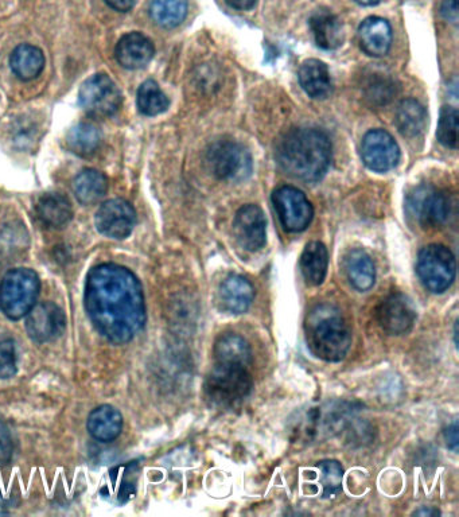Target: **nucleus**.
I'll list each match as a JSON object with an SVG mask.
<instances>
[{
  "instance_id": "nucleus-5",
  "label": "nucleus",
  "mask_w": 459,
  "mask_h": 517,
  "mask_svg": "<svg viewBox=\"0 0 459 517\" xmlns=\"http://www.w3.org/2000/svg\"><path fill=\"white\" fill-rule=\"evenodd\" d=\"M40 289V278L30 268L7 272L0 283V310L10 320H21L37 303Z\"/></svg>"
},
{
  "instance_id": "nucleus-18",
  "label": "nucleus",
  "mask_w": 459,
  "mask_h": 517,
  "mask_svg": "<svg viewBox=\"0 0 459 517\" xmlns=\"http://www.w3.org/2000/svg\"><path fill=\"white\" fill-rule=\"evenodd\" d=\"M360 48L371 57H383L390 52L392 29L390 23L379 17H369L359 27Z\"/></svg>"
},
{
  "instance_id": "nucleus-24",
  "label": "nucleus",
  "mask_w": 459,
  "mask_h": 517,
  "mask_svg": "<svg viewBox=\"0 0 459 517\" xmlns=\"http://www.w3.org/2000/svg\"><path fill=\"white\" fill-rule=\"evenodd\" d=\"M346 277L359 291L371 290L376 282V268L371 256L364 250H352L345 256Z\"/></svg>"
},
{
  "instance_id": "nucleus-4",
  "label": "nucleus",
  "mask_w": 459,
  "mask_h": 517,
  "mask_svg": "<svg viewBox=\"0 0 459 517\" xmlns=\"http://www.w3.org/2000/svg\"><path fill=\"white\" fill-rule=\"evenodd\" d=\"M248 368L215 363L205 380V395L209 403L219 408H233L247 399L254 387Z\"/></svg>"
},
{
  "instance_id": "nucleus-29",
  "label": "nucleus",
  "mask_w": 459,
  "mask_h": 517,
  "mask_svg": "<svg viewBox=\"0 0 459 517\" xmlns=\"http://www.w3.org/2000/svg\"><path fill=\"white\" fill-rule=\"evenodd\" d=\"M101 142L100 131L88 123H80L70 128L66 135V147L73 154L87 158L96 153Z\"/></svg>"
},
{
  "instance_id": "nucleus-15",
  "label": "nucleus",
  "mask_w": 459,
  "mask_h": 517,
  "mask_svg": "<svg viewBox=\"0 0 459 517\" xmlns=\"http://www.w3.org/2000/svg\"><path fill=\"white\" fill-rule=\"evenodd\" d=\"M233 233L244 250L255 252L264 247L267 240L266 216L258 205L241 206L235 216Z\"/></svg>"
},
{
  "instance_id": "nucleus-20",
  "label": "nucleus",
  "mask_w": 459,
  "mask_h": 517,
  "mask_svg": "<svg viewBox=\"0 0 459 517\" xmlns=\"http://www.w3.org/2000/svg\"><path fill=\"white\" fill-rule=\"evenodd\" d=\"M315 44L324 50L340 48L344 42V31L340 19L329 10H318L309 19Z\"/></svg>"
},
{
  "instance_id": "nucleus-10",
  "label": "nucleus",
  "mask_w": 459,
  "mask_h": 517,
  "mask_svg": "<svg viewBox=\"0 0 459 517\" xmlns=\"http://www.w3.org/2000/svg\"><path fill=\"white\" fill-rule=\"evenodd\" d=\"M272 202L280 223L287 232H303L309 228L314 217V208L306 194L294 186H280L272 194Z\"/></svg>"
},
{
  "instance_id": "nucleus-33",
  "label": "nucleus",
  "mask_w": 459,
  "mask_h": 517,
  "mask_svg": "<svg viewBox=\"0 0 459 517\" xmlns=\"http://www.w3.org/2000/svg\"><path fill=\"white\" fill-rule=\"evenodd\" d=\"M320 469V482L324 488V497L336 496L341 492L342 478H344V469L340 462L337 461H322L318 464Z\"/></svg>"
},
{
  "instance_id": "nucleus-34",
  "label": "nucleus",
  "mask_w": 459,
  "mask_h": 517,
  "mask_svg": "<svg viewBox=\"0 0 459 517\" xmlns=\"http://www.w3.org/2000/svg\"><path fill=\"white\" fill-rule=\"evenodd\" d=\"M17 373V353L14 342L0 340V379H10Z\"/></svg>"
},
{
  "instance_id": "nucleus-40",
  "label": "nucleus",
  "mask_w": 459,
  "mask_h": 517,
  "mask_svg": "<svg viewBox=\"0 0 459 517\" xmlns=\"http://www.w3.org/2000/svg\"><path fill=\"white\" fill-rule=\"evenodd\" d=\"M232 9L245 11L251 10L256 5V0H225Z\"/></svg>"
},
{
  "instance_id": "nucleus-12",
  "label": "nucleus",
  "mask_w": 459,
  "mask_h": 517,
  "mask_svg": "<svg viewBox=\"0 0 459 517\" xmlns=\"http://www.w3.org/2000/svg\"><path fill=\"white\" fill-rule=\"evenodd\" d=\"M95 223L101 235L116 240L126 239L136 225L134 206L122 198L104 202L96 213Z\"/></svg>"
},
{
  "instance_id": "nucleus-11",
  "label": "nucleus",
  "mask_w": 459,
  "mask_h": 517,
  "mask_svg": "<svg viewBox=\"0 0 459 517\" xmlns=\"http://www.w3.org/2000/svg\"><path fill=\"white\" fill-rule=\"evenodd\" d=\"M361 158L369 170L387 173L398 165L400 149L387 131L372 130L365 134L361 142Z\"/></svg>"
},
{
  "instance_id": "nucleus-37",
  "label": "nucleus",
  "mask_w": 459,
  "mask_h": 517,
  "mask_svg": "<svg viewBox=\"0 0 459 517\" xmlns=\"http://www.w3.org/2000/svg\"><path fill=\"white\" fill-rule=\"evenodd\" d=\"M441 13L446 21L457 23L458 21V0H445Z\"/></svg>"
},
{
  "instance_id": "nucleus-19",
  "label": "nucleus",
  "mask_w": 459,
  "mask_h": 517,
  "mask_svg": "<svg viewBox=\"0 0 459 517\" xmlns=\"http://www.w3.org/2000/svg\"><path fill=\"white\" fill-rule=\"evenodd\" d=\"M298 79L303 91L313 99L324 100L332 95V77L325 62L314 58L303 62L299 68Z\"/></svg>"
},
{
  "instance_id": "nucleus-26",
  "label": "nucleus",
  "mask_w": 459,
  "mask_h": 517,
  "mask_svg": "<svg viewBox=\"0 0 459 517\" xmlns=\"http://www.w3.org/2000/svg\"><path fill=\"white\" fill-rule=\"evenodd\" d=\"M213 355H215V363L250 367L252 361L250 344L236 333H225L217 338Z\"/></svg>"
},
{
  "instance_id": "nucleus-38",
  "label": "nucleus",
  "mask_w": 459,
  "mask_h": 517,
  "mask_svg": "<svg viewBox=\"0 0 459 517\" xmlns=\"http://www.w3.org/2000/svg\"><path fill=\"white\" fill-rule=\"evenodd\" d=\"M445 439L447 442V446L450 447L451 450L457 452L458 450V422H454L453 425H450L445 430Z\"/></svg>"
},
{
  "instance_id": "nucleus-1",
  "label": "nucleus",
  "mask_w": 459,
  "mask_h": 517,
  "mask_svg": "<svg viewBox=\"0 0 459 517\" xmlns=\"http://www.w3.org/2000/svg\"><path fill=\"white\" fill-rule=\"evenodd\" d=\"M85 309L101 336L126 344L146 324V303L139 279L128 268L104 263L89 271Z\"/></svg>"
},
{
  "instance_id": "nucleus-16",
  "label": "nucleus",
  "mask_w": 459,
  "mask_h": 517,
  "mask_svg": "<svg viewBox=\"0 0 459 517\" xmlns=\"http://www.w3.org/2000/svg\"><path fill=\"white\" fill-rule=\"evenodd\" d=\"M154 54L153 42L138 31L120 38L115 48L116 61L128 71L145 68L153 60Z\"/></svg>"
},
{
  "instance_id": "nucleus-31",
  "label": "nucleus",
  "mask_w": 459,
  "mask_h": 517,
  "mask_svg": "<svg viewBox=\"0 0 459 517\" xmlns=\"http://www.w3.org/2000/svg\"><path fill=\"white\" fill-rule=\"evenodd\" d=\"M136 103H138L140 114L146 116L161 115L170 106L169 97L163 93L154 80H147L140 85Z\"/></svg>"
},
{
  "instance_id": "nucleus-7",
  "label": "nucleus",
  "mask_w": 459,
  "mask_h": 517,
  "mask_svg": "<svg viewBox=\"0 0 459 517\" xmlns=\"http://www.w3.org/2000/svg\"><path fill=\"white\" fill-rule=\"evenodd\" d=\"M416 272L427 290L442 294L453 285L457 262L450 248L442 244H430L419 252Z\"/></svg>"
},
{
  "instance_id": "nucleus-23",
  "label": "nucleus",
  "mask_w": 459,
  "mask_h": 517,
  "mask_svg": "<svg viewBox=\"0 0 459 517\" xmlns=\"http://www.w3.org/2000/svg\"><path fill=\"white\" fill-rule=\"evenodd\" d=\"M301 271L309 286H320L328 274L329 254L321 241H311L302 252Z\"/></svg>"
},
{
  "instance_id": "nucleus-32",
  "label": "nucleus",
  "mask_w": 459,
  "mask_h": 517,
  "mask_svg": "<svg viewBox=\"0 0 459 517\" xmlns=\"http://www.w3.org/2000/svg\"><path fill=\"white\" fill-rule=\"evenodd\" d=\"M458 111L453 107H443L438 123V141L449 149H457L458 146Z\"/></svg>"
},
{
  "instance_id": "nucleus-35",
  "label": "nucleus",
  "mask_w": 459,
  "mask_h": 517,
  "mask_svg": "<svg viewBox=\"0 0 459 517\" xmlns=\"http://www.w3.org/2000/svg\"><path fill=\"white\" fill-rule=\"evenodd\" d=\"M392 95H394V89L388 81L376 80L368 84L367 97L373 103L385 104L391 100Z\"/></svg>"
},
{
  "instance_id": "nucleus-13",
  "label": "nucleus",
  "mask_w": 459,
  "mask_h": 517,
  "mask_svg": "<svg viewBox=\"0 0 459 517\" xmlns=\"http://www.w3.org/2000/svg\"><path fill=\"white\" fill-rule=\"evenodd\" d=\"M377 322L390 336L410 332L416 321V309L411 299L402 293L388 295L376 310Z\"/></svg>"
},
{
  "instance_id": "nucleus-3",
  "label": "nucleus",
  "mask_w": 459,
  "mask_h": 517,
  "mask_svg": "<svg viewBox=\"0 0 459 517\" xmlns=\"http://www.w3.org/2000/svg\"><path fill=\"white\" fill-rule=\"evenodd\" d=\"M306 341L318 359L338 363L348 355L352 334L337 307L322 303L307 314Z\"/></svg>"
},
{
  "instance_id": "nucleus-42",
  "label": "nucleus",
  "mask_w": 459,
  "mask_h": 517,
  "mask_svg": "<svg viewBox=\"0 0 459 517\" xmlns=\"http://www.w3.org/2000/svg\"><path fill=\"white\" fill-rule=\"evenodd\" d=\"M9 509L10 501L5 495H3L2 491H0V515H6V513H9Z\"/></svg>"
},
{
  "instance_id": "nucleus-30",
  "label": "nucleus",
  "mask_w": 459,
  "mask_h": 517,
  "mask_svg": "<svg viewBox=\"0 0 459 517\" xmlns=\"http://www.w3.org/2000/svg\"><path fill=\"white\" fill-rule=\"evenodd\" d=\"M150 15L158 26L174 29L188 15V0H153Z\"/></svg>"
},
{
  "instance_id": "nucleus-39",
  "label": "nucleus",
  "mask_w": 459,
  "mask_h": 517,
  "mask_svg": "<svg viewBox=\"0 0 459 517\" xmlns=\"http://www.w3.org/2000/svg\"><path fill=\"white\" fill-rule=\"evenodd\" d=\"M136 2H138V0H105V3H107L111 9L119 11V13H127V11L134 9Z\"/></svg>"
},
{
  "instance_id": "nucleus-9",
  "label": "nucleus",
  "mask_w": 459,
  "mask_h": 517,
  "mask_svg": "<svg viewBox=\"0 0 459 517\" xmlns=\"http://www.w3.org/2000/svg\"><path fill=\"white\" fill-rule=\"evenodd\" d=\"M80 106L93 118H110L122 106V92L110 76L99 73L89 77L79 92Z\"/></svg>"
},
{
  "instance_id": "nucleus-28",
  "label": "nucleus",
  "mask_w": 459,
  "mask_h": 517,
  "mask_svg": "<svg viewBox=\"0 0 459 517\" xmlns=\"http://www.w3.org/2000/svg\"><path fill=\"white\" fill-rule=\"evenodd\" d=\"M396 126L400 134L407 138H415L423 134L427 126L426 108L418 100H404L396 112Z\"/></svg>"
},
{
  "instance_id": "nucleus-21",
  "label": "nucleus",
  "mask_w": 459,
  "mask_h": 517,
  "mask_svg": "<svg viewBox=\"0 0 459 517\" xmlns=\"http://www.w3.org/2000/svg\"><path fill=\"white\" fill-rule=\"evenodd\" d=\"M89 434L96 441L112 442L123 429L122 414L112 406H100L91 412L87 423Z\"/></svg>"
},
{
  "instance_id": "nucleus-17",
  "label": "nucleus",
  "mask_w": 459,
  "mask_h": 517,
  "mask_svg": "<svg viewBox=\"0 0 459 517\" xmlns=\"http://www.w3.org/2000/svg\"><path fill=\"white\" fill-rule=\"evenodd\" d=\"M254 298V286L241 275H229L220 285V305L229 314L247 312L254 302Z\"/></svg>"
},
{
  "instance_id": "nucleus-36",
  "label": "nucleus",
  "mask_w": 459,
  "mask_h": 517,
  "mask_svg": "<svg viewBox=\"0 0 459 517\" xmlns=\"http://www.w3.org/2000/svg\"><path fill=\"white\" fill-rule=\"evenodd\" d=\"M13 438L5 423L0 421V466L9 464L13 457Z\"/></svg>"
},
{
  "instance_id": "nucleus-22",
  "label": "nucleus",
  "mask_w": 459,
  "mask_h": 517,
  "mask_svg": "<svg viewBox=\"0 0 459 517\" xmlns=\"http://www.w3.org/2000/svg\"><path fill=\"white\" fill-rule=\"evenodd\" d=\"M35 212L42 224L54 229L64 228L73 216L72 205L60 193L44 194L38 200Z\"/></svg>"
},
{
  "instance_id": "nucleus-14",
  "label": "nucleus",
  "mask_w": 459,
  "mask_h": 517,
  "mask_svg": "<svg viewBox=\"0 0 459 517\" xmlns=\"http://www.w3.org/2000/svg\"><path fill=\"white\" fill-rule=\"evenodd\" d=\"M26 317L27 333L40 344L56 340L65 332L66 317L56 303H35Z\"/></svg>"
},
{
  "instance_id": "nucleus-8",
  "label": "nucleus",
  "mask_w": 459,
  "mask_h": 517,
  "mask_svg": "<svg viewBox=\"0 0 459 517\" xmlns=\"http://www.w3.org/2000/svg\"><path fill=\"white\" fill-rule=\"evenodd\" d=\"M406 211L423 229L437 228L449 217L450 201L441 190L420 185L408 194Z\"/></svg>"
},
{
  "instance_id": "nucleus-27",
  "label": "nucleus",
  "mask_w": 459,
  "mask_h": 517,
  "mask_svg": "<svg viewBox=\"0 0 459 517\" xmlns=\"http://www.w3.org/2000/svg\"><path fill=\"white\" fill-rule=\"evenodd\" d=\"M108 178L95 169H85L73 180V193L83 205H95L103 200L108 192Z\"/></svg>"
},
{
  "instance_id": "nucleus-2",
  "label": "nucleus",
  "mask_w": 459,
  "mask_h": 517,
  "mask_svg": "<svg viewBox=\"0 0 459 517\" xmlns=\"http://www.w3.org/2000/svg\"><path fill=\"white\" fill-rule=\"evenodd\" d=\"M283 171L295 180L320 181L332 162V142L318 128H297L283 136L276 149Z\"/></svg>"
},
{
  "instance_id": "nucleus-25",
  "label": "nucleus",
  "mask_w": 459,
  "mask_h": 517,
  "mask_svg": "<svg viewBox=\"0 0 459 517\" xmlns=\"http://www.w3.org/2000/svg\"><path fill=\"white\" fill-rule=\"evenodd\" d=\"M11 71L22 81L37 79L45 68V56L33 45H19L10 57Z\"/></svg>"
},
{
  "instance_id": "nucleus-41",
  "label": "nucleus",
  "mask_w": 459,
  "mask_h": 517,
  "mask_svg": "<svg viewBox=\"0 0 459 517\" xmlns=\"http://www.w3.org/2000/svg\"><path fill=\"white\" fill-rule=\"evenodd\" d=\"M414 515L415 516H430V517H434V516L441 515V512L437 511V509H434V508H422V509H419V511H415Z\"/></svg>"
},
{
  "instance_id": "nucleus-43",
  "label": "nucleus",
  "mask_w": 459,
  "mask_h": 517,
  "mask_svg": "<svg viewBox=\"0 0 459 517\" xmlns=\"http://www.w3.org/2000/svg\"><path fill=\"white\" fill-rule=\"evenodd\" d=\"M357 3L361 6H376L377 3H380V0H356Z\"/></svg>"
},
{
  "instance_id": "nucleus-6",
  "label": "nucleus",
  "mask_w": 459,
  "mask_h": 517,
  "mask_svg": "<svg viewBox=\"0 0 459 517\" xmlns=\"http://www.w3.org/2000/svg\"><path fill=\"white\" fill-rule=\"evenodd\" d=\"M210 173L221 181L240 182L252 174L250 151L235 141H217L206 151Z\"/></svg>"
}]
</instances>
